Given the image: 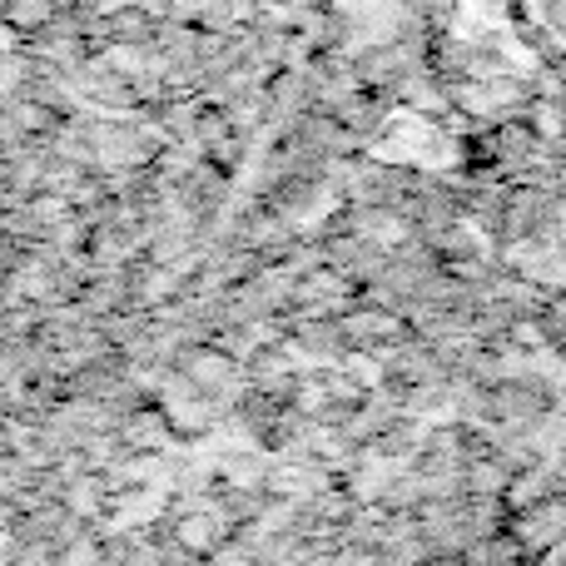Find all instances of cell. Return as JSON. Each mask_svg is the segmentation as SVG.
I'll use <instances>...</instances> for the list:
<instances>
[]
</instances>
